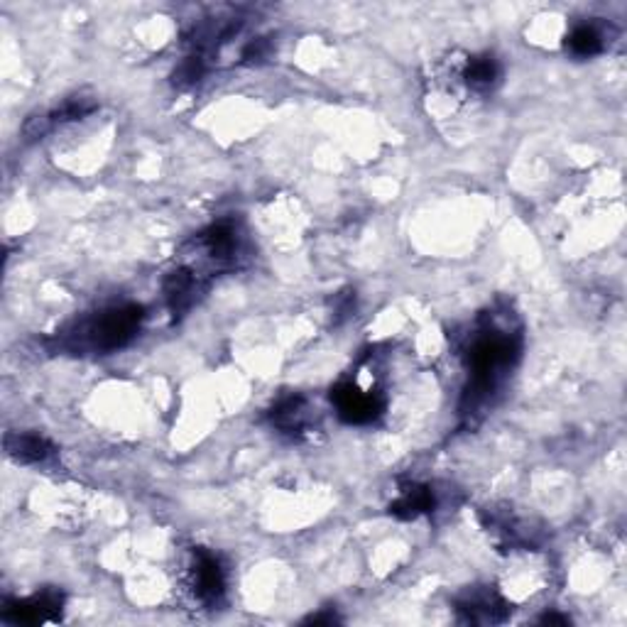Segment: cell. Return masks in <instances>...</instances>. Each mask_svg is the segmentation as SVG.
Listing matches in <instances>:
<instances>
[{"label": "cell", "mask_w": 627, "mask_h": 627, "mask_svg": "<svg viewBox=\"0 0 627 627\" xmlns=\"http://www.w3.org/2000/svg\"><path fill=\"white\" fill-rule=\"evenodd\" d=\"M331 400L339 407V414L351 424H365L372 421L382 412V400L378 392L355 388V385H341L331 392Z\"/></svg>", "instance_id": "cell-2"}, {"label": "cell", "mask_w": 627, "mask_h": 627, "mask_svg": "<svg viewBox=\"0 0 627 627\" xmlns=\"http://www.w3.org/2000/svg\"><path fill=\"white\" fill-rule=\"evenodd\" d=\"M545 622H569V620L559 618V615H545Z\"/></svg>", "instance_id": "cell-12"}, {"label": "cell", "mask_w": 627, "mask_h": 627, "mask_svg": "<svg viewBox=\"0 0 627 627\" xmlns=\"http://www.w3.org/2000/svg\"><path fill=\"white\" fill-rule=\"evenodd\" d=\"M201 74H204V59L189 57L182 66H179V69H177V72H174V83L187 86V83L198 82V79H201Z\"/></svg>", "instance_id": "cell-10"}, {"label": "cell", "mask_w": 627, "mask_h": 627, "mask_svg": "<svg viewBox=\"0 0 627 627\" xmlns=\"http://www.w3.org/2000/svg\"><path fill=\"white\" fill-rule=\"evenodd\" d=\"M500 69H497V62L493 57H476L470 59L466 72H463V79L468 83L470 89L476 92H483V89H490L496 83Z\"/></svg>", "instance_id": "cell-8"}, {"label": "cell", "mask_w": 627, "mask_h": 627, "mask_svg": "<svg viewBox=\"0 0 627 627\" xmlns=\"http://www.w3.org/2000/svg\"><path fill=\"white\" fill-rule=\"evenodd\" d=\"M8 454L20 463H40L52 454V444L37 434H13L5 439Z\"/></svg>", "instance_id": "cell-4"}, {"label": "cell", "mask_w": 627, "mask_h": 627, "mask_svg": "<svg viewBox=\"0 0 627 627\" xmlns=\"http://www.w3.org/2000/svg\"><path fill=\"white\" fill-rule=\"evenodd\" d=\"M191 578H194V593L198 601L216 603L223 595L226 588V576H223L221 564L216 556L207 552L197 554V562L191 569Z\"/></svg>", "instance_id": "cell-3"}, {"label": "cell", "mask_w": 627, "mask_h": 627, "mask_svg": "<svg viewBox=\"0 0 627 627\" xmlns=\"http://www.w3.org/2000/svg\"><path fill=\"white\" fill-rule=\"evenodd\" d=\"M165 292L172 312H184L194 302V294H197V277H194L191 270H177V273L167 277Z\"/></svg>", "instance_id": "cell-6"}, {"label": "cell", "mask_w": 627, "mask_h": 627, "mask_svg": "<svg viewBox=\"0 0 627 627\" xmlns=\"http://www.w3.org/2000/svg\"><path fill=\"white\" fill-rule=\"evenodd\" d=\"M431 507H434V496L429 487H410L390 505V512L402 520H414L421 512H429Z\"/></svg>", "instance_id": "cell-7"}, {"label": "cell", "mask_w": 627, "mask_h": 627, "mask_svg": "<svg viewBox=\"0 0 627 627\" xmlns=\"http://www.w3.org/2000/svg\"><path fill=\"white\" fill-rule=\"evenodd\" d=\"M198 243L207 248V253L214 257V260H231L236 248H238L236 231H233V226H228V223L211 226V228L198 238Z\"/></svg>", "instance_id": "cell-5"}, {"label": "cell", "mask_w": 627, "mask_h": 627, "mask_svg": "<svg viewBox=\"0 0 627 627\" xmlns=\"http://www.w3.org/2000/svg\"><path fill=\"white\" fill-rule=\"evenodd\" d=\"M142 322V309L135 304L116 306V309H108V312H101L96 319H92L89 323H83L79 339L92 348V351H101V353H108V351H116V348L125 346L128 341L138 333Z\"/></svg>", "instance_id": "cell-1"}, {"label": "cell", "mask_w": 627, "mask_h": 627, "mask_svg": "<svg viewBox=\"0 0 627 627\" xmlns=\"http://www.w3.org/2000/svg\"><path fill=\"white\" fill-rule=\"evenodd\" d=\"M566 47H569L576 57H593V54H598V52L603 50V37L595 27L578 25L576 30L569 34Z\"/></svg>", "instance_id": "cell-9"}, {"label": "cell", "mask_w": 627, "mask_h": 627, "mask_svg": "<svg viewBox=\"0 0 627 627\" xmlns=\"http://www.w3.org/2000/svg\"><path fill=\"white\" fill-rule=\"evenodd\" d=\"M267 52H270L267 40H253L248 47H246V52H243V59H248V62H260V59L267 57Z\"/></svg>", "instance_id": "cell-11"}]
</instances>
